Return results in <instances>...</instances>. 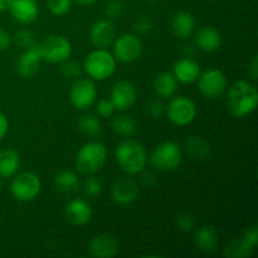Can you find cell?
<instances>
[{"instance_id": "13", "label": "cell", "mask_w": 258, "mask_h": 258, "mask_svg": "<svg viewBox=\"0 0 258 258\" xmlns=\"http://www.w3.org/2000/svg\"><path fill=\"white\" fill-rule=\"evenodd\" d=\"M88 252L96 258H112L118 253V242L111 234H97L88 243Z\"/></svg>"}, {"instance_id": "24", "label": "cell", "mask_w": 258, "mask_h": 258, "mask_svg": "<svg viewBox=\"0 0 258 258\" xmlns=\"http://www.w3.org/2000/svg\"><path fill=\"white\" fill-rule=\"evenodd\" d=\"M178 81L170 72H161L154 80V90L160 97L169 98L176 92Z\"/></svg>"}, {"instance_id": "10", "label": "cell", "mask_w": 258, "mask_h": 258, "mask_svg": "<svg viewBox=\"0 0 258 258\" xmlns=\"http://www.w3.org/2000/svg\"><path fill=\"white\" fill-rule=\"evenodd\" d=\"M198 85L202 95L208 98H217L226 90L227 77L222 71L209 68L199 75Z\"/></svg>"}, {"instance_id": "34", "label": "cell", "mask_w": 258, "mask_h": 258, "mask_svg": "<svg viewBox=\"0 0 258 258\" xmlns=\"http://www.w3.org/2000/svg\"><path fill=\"white\" fill-rule=\"evenodd\" d=\"M123 4L120 0H112L105 8V14L108 20H116L122 15Z\"/></svg>"}, {"instance_id": "23", "label": "cell", "mask_w": 258, "mask_h": 258, "mask_svg": "<svg viewBox=\"0 0 258 258\" xmlns=\"http://www.w3.org/2000/svg\"><path fill=\"white\" fill-rule=\"evenodd\" d=\"M20 166V155L13 149L0 150V176L10 178L17 174Z\"/></svg>"}, {"instance_id": "4", "label": "cell", "mask_w": 258, "mask_h": 258, "mask_svg": "<svg viewBox=\"0 0 258 258\" xmlns=\"http://www.w3.org/2000/svg\"><path fill=\"white\" fill-rule=\"evenodd\" d=\"M85 70L93 80L103 81L113 75L116 70V59L106 49L92 50L85 60Z\"/></svg>"}, {"instance_id": "16", "label": "cell", "mask_w": 258, "mask_h": 258, "mask_svg": "<svg viewBox=\"0 0 258 258\" xmlns=\"http://www.w3.org/2000/svg\"><path fill=\"white\" fill-rule=\"evenodd\" d=\"M64 217L72 226H85L92 218V209L87 202L75 199L64 207Z\"/></svg>"}, {"instance_id": "40", "label": "cell", "mask_w": 258, "mask_h": 258, "mask_svg": "<svg viewBox=\"0 0 258 258\" xmlns=\"http://www.w3.org/2000/svg\"><path fill=\"white\" fill-rule=\"evenodd\" d=\"M10 43H12V38L9 33L0 28V52L8 49L10 47Z\"/></svg>"}, {"instance_id": "18", "label": "cell", "mask_w": 258, "mask_h": 258, "mask_svg": "<svg viewBox=\"0 0 258 258\" xmlns=\"http://www.w3.org/2000/svg\"><path fill=\"white\" fill-rule=\"evenodd\" d=\"M9 12L17 22L29 24L37 19L39 8L35 0H12Z\"/></svg>"}, {"instance_id": "35", "label": "cell", "mask_w": 258, "mask_h": 258, "mask_svg": "<svg viewBox=\"0 0 258 258\" xmlns=\"http://www.w3.org/2000/svg\"><path fill=\"white\" fill-rule=\"evenodd\" d=\"M153 20L148 17H143V18H139L135 23H134V30H135L138 34L141 35H145L149 34V33L153 30Z\"/></svg>"}, {"instance_id": "9", "label": "cell", "mask_w": 258, "mask_h": 258, "mask_svg": "<svg viewBox=\"0 0 258 258\" xmlns=\"http://www.w3.org/2000/svg\"><path fill=\"white\" fill-rule=\"evenodd\" d=\"M113 57L122 63H133L143 52V43L135 34H122L113 40Z\"/></svg>"}, {"instance_id": "38", "label": "cell", "mask_w": 258, "mask_h": 258, "mask_svg": "<svg viewBox=\"0 0 258 258\" xmlns=\"http://www.w3.org/2000/svg\"><path fill=\"white\" fill-rule=\"evenodd\" d=\"M96 110H97V113L101 117L107 118L113 115V112H115V106L111 102V100H101L100 102L97 103Z\"/></svg>"}, {"instance_id": "44", "label": "cell", "mask_w": 258, "mask_h": 258, "mask_svg": "<svg viewBox=\"0 0 258 258\" xmlns=\"http://www.w3.org/2000/svg\"><path fill=\"white\" fill-rule=\"evenodd\" d=\"M10 3H12V0H0V12L9 10Z\"/></svg>"}, {"instance_id": "46", "label": "cell", "mask_w": 258, "mask_h": 258, "mask_svg": "<svg viewBox=\"0 0 258 258\" xmlns=\"http://www.w3.org/2000/svg\"><path fill=\"white\" fill-rule=\"evenodd\" d=\"M149 3H151V4H156V3H159L160 0H148Z\"/></svg>"}, {"instance_id": "27", "label": "cell", "mask_w": 258, "mask_h": 258, "mask_svg": "<svg viewBox=\"0 0 258 258\" xmlns=\"http://www.w3.org/2000/svg\"><path fill=\"white\" fill-rule=\"evenodd\" d=\"M253 249L254 247L249 244L243 237L242 238H234L226 244L224 256L229 258H246L251 256Z\"/></svg>"}, {"instance_id": "19", "label": "cell", "mask_w": 258, "mask_h": 258, "mask_svg": "<svg viewBox=\"0 0 258 258\" xmlns=\"http://www.w3.org/2000/svg\"><path fill=\"white\" fill-rule=\"evenodd\" d=\"M173 75L175 76L176 81L179 82L185 83V85L193 83L198 80L199 75H201V66L190 57L180 58L174 63Z\"/></svg>"}, {"instance_id": "22", "label": "cell", "mask_w": 258, "mask_h": 258, "mask_svg": "<svg viewBox=\"0 0 258 258\" xmlns=\"http://www.w3.org/2000/svg\"><path fill=\"white\" fill-rule=\"evenodd\" d=\"M196 244L201 251L207 252H214L219 244V236L216 228L212 226L202 227L196 236Z\"/></svg>"}, {"instance_id": "25", "label": "cell", "mask_w": 258, "mask_h": 258, "mask_svg": "<svg viewBox=\"0 0 258 258\" xmlns=\"http://www.w3.org/2000/svg\"><path fill=\"white\" fill-rule=\"evenodd\" d=\"M53 181L55 189L63 194H72L80 188V179L71 170H62L57 173Z\"/></svg>"}, {"instance_id": "41", "label": "cell", "mask_w": 258, "mask_h": 258, "mask_svg": "<svg viewBox=\"0 0 258 258\" xmlns=\"http://www.w3.org/2000/svg\"><path fill=\"white\" fill-rule=\"evenodd\" d=\"M8 128H9V122H8V118L5 117L4 113L0 112V140L7 135Z\"/></svg>"}, {"instance_id": "26", "label": "cell", "mask_w": 258, "mask_h": 258, "mask_svg": "<svg viewBox=\"0 0 258 258\" xmlns=\"http://www.w3.org/2000/svg\"><path fill=\"white\" fill-rule=\"evenodd\" d=\"M186 153L194 160H204L211 154V144L202 136H190L186 140Z\"/></svg>"}, {"instance_id": "30", "label": "cell", "mask_w": 258, "mask_h": 258, "mask_svg": "<svg viewBox=\"0 0 258 258\" xmlns=\"http://www.w3.org/2000/svg\"><path fill=\"white\" fill-rule=\"evenodd\" d=\"M83 191H85L86 197H88V198L97 199L102 193V183L97 178H93V176L87 178L85 184H83Z\"/></svg>"}, {"instance_id": "1", "label": "cell", "mask_w": 258, "mask_h": 258, "mask_svg": "<svg viewBox=\"0 0 258 258\" xmlns=\"http://www.w3.org/2000/svg\"><path fill=\"white\" fill-rule=\"evenodd\" d=\"M257 88L247 81H236L227 93V107L236 117H246L257 107Z\"/></svg>"}, {"instance_id": "7", "label": "cell", "mask_w": 258, "mask_h": 258, "mask_svg": "<svg viewBox=\"0 0 258 258\" xmlns=\"http://www.w3.org/2000/svg\"><path fill=\"white\" fill-rule=\"evenodd\" d=\"M42 59L49 63H60L68 59L72 47L67 38L62 35H50L39 44Z\"/></svg>"}, {"instance_id": "2", "label": "cell", "mask_w": 258, "mask_h": 258, "mask_svg": "<svg viewBox=\"0 0 258 258\" xmlns=\"http://www.w3.org/2000/svg\"><path fill=\"white\" fill-rule=\"evenodd\" d=\"M116 160L120 168L128 175L141 173L146 164L145 148L135 140L121 141L116 146Z\"/></svg>"}, {"instance_id": "6", "label": "cell", "mask_w": 258, "mask_h": 258, "mask_svg": "<svg viewBox=\"0 0 258 258\" xmlns=\"http://www.w3.org/2000/svg\"><path fill=\"white\" fill-rule=\"evenodd\" d=\"M40 188L42 183L37 174L32 171H23L13 179L10 191L17 201L30 202L37 198Z\"/></svg>"}, {"instance_id": "28", "label": "cell", "mask_w": 258, "mask_h": 258, "mask_svg": "<svg viewBox=\"0 0 258 258\" xmlns=\"http://www.w3.org/2000/svg\"><path fill=\"white\" fill-rule=\"evenodd\" d=\"M78 128L87 138H97L102 131V125L96 116L85 113L78 118Z\"/></svg>"}, {"instance_id": "5", "label": "cell", "mask_w": 258, "mask_h": 258, "mask_svg": "<svg viewBox=\"0 0 258 258\" xmlns=\"http://www.w3.org/2000/svg\"><path fill=\"white\" fill-rule=\"evenodd\" d=\"M183 160V153L178 144L165 141L156 146L150 155L151 165L158 171H171Z\"/></svg>"}, {"instance_id": "20", "label": "cell", "mask_w": 258, "mask_h": 258, "mask_svg": "<svg viewBox=\"0 0 258 258\" xmlns=\"http://www.w3.org/2000/svg\"><path fill=\"white\" fill-rule=\"evenodd\" d=\"M196 45L204 52H214L222 45V34L213 27H203L197 32Z\"/></svg>"}, {"instance_id": "36", "label": "cell", "mask_w": 258, "mask_h": 258, "mask_svg": "<svg viewBox=\"0 0 258 258\" xmlns=\"http://www.w3.org/2000/svg\"><path fill=\"white\" fill-rule=\"evenodd\" d=\"M176 223H178V227L180 231L190 232L193 231V228L196 227V218H194L190 213L184 212V213H181L180 216L178 217V222H176Z\"/></svg>"}, {"instance_id": "47", "label": "cell", "mask_w": 258, "mask_h": 258, "mask_svg": "<svg viewBox=\"0 0 258 258\" xmlns=\"http://www.w3.org/2000/svg\"><path fill=\"white\" fill-rule=\"evenodd\" d=\"M0 190H2V180H0Z\"/></svg>"}, {"instance_id": "33", "label": "cell", "mask_w": 258, "mask_h": 258, "mask_svg": "<svg viewBox=\"0 0 258 258\" xmlns=\"http://www.w3.org/2000/svg\"><path fill=\"white\" fill-rule=\"evenodd\" d=\"M47 7L53 15L62 17L71 9V0H48Z\"/></svg>"}, {"instance_id": "31", "label": "cell", "mask_w": 258, "mask_h": 258, "mask_svg": "<svg viewBox=\"0 0 258 258\" xmlns=\"http://www.w3.org/2000/svg\"><path fill=\"white\" fill-rule=\"evenodd\" d=\"M81 71H82V66L77 60H63L62 66H60V73L63 75V77L68 78H76L81 75Z\"/></svg>"}, {"instance_id": "45", "label": "cell", "mask_w": 258, "mask_h": 258, "mask_svg": "<svg viewBox=\"0 0 258 258\" xmlns=\"http://www.w3.org/2000/svg\"><path fill=\"white\" fill-rule=\"evenodd\" d=\"M75 2L80 5H91L97 2V0H75Z\"/></svg>"}, {"instance_id": "29", "label": "cell", "mask_w": 258, "mask_h": 258, "mask_svg": "<svg viewBox=\"0 0 258 258\" xmlns=\"http://www.w3.org/2000/svg\"><path fill=\"white\" fill-rule=\"evenodd\" d=\"M112 128L121 136H131L136 133V122L130 115L121 113L112 120Z\"/></svg>"}, {"instance_id": "39", "label": "cell", "mask_w": 258, "mask_h": 258, "mask_svg": "<svg viewBox=\"0 0 258 258\" xmlns=\"http://www.w3.org/2000/svg\"><path fill=\"white\" fill-rule=\"evenodd\" d=\"M243 238L248 242L249 244H252L253 247H256L257 242H258V231H257V227H249L244 231L243 233Z\"/></svg>"}, {"instance_id": "21", "label": "cell", "mask_w": 258, "mask_h": 258, "mask_svg": "<svg viewBox=\"0 0 258 258\" xmlns=\"http://www.w3.org/2000/svg\"><path fill=\"white\" fill-rule=\"evenodd\" d=\"M194 27H196V20H194L193 15L189 12H184V10L176 13L173 17V20H171L173 33L178 38H181V39L190 37Z\"/></svg>"}, {"instance_id": "12", "label": "cell", "mask_w": 258, "mask_h": 258, "mask_svg": "<svg viewBox=\"0 0 258 258\" xmlns=\"http://www.w3.org/2000/svg\"><path fill=\"white\" fill-rule=\"evenodd\" d=\"M136 88L130 81H118L111 90V102L115 106V110H128L136 102Z\"/></svg>"}, {"instance_id": "11", "label": "cell", "mask_w": 258, "mask_h": 258, "mask_svg": "<svg viewBox=\"0 0 258 258\" xmlns=\"http://www.w3.org/2000/svg\"><path fill=\"white\" fill-rule=\"evenodd\" d=\"M71 102L77 110H87L96 102L97 90L92 81L80 78L75 81L70 92Z\"/></svg>"}, {"instance_id": "43", "label": "cell", "mask_w": 258, "mask_h": 258, "mask_svg": "<svg viewBox=\"0 0 258 258\" xmlns=\"http://www.w3.org/2000/svg\"><path fill=\"white\" fill-rule=\"evenodd\" d=\"M249 75H251V77L253 78L254 81L257 80V77H258V57L257 55H254L253 59H252V62H251V67H249Z\"/></svg>"}, {"instance_id": "8", "label": "cell", "mask_w": 258, "mask_h": 258, "mask_svg": "<svg viewBox=\"0 0 258 258\" xmlns=\"http://www.w3.org/2000/svg\"><path fill=\"white\" fill-rule=\"evenodd\" d=\"M166 113H168L169 120L174 125L186 126L193 122V120L196 118V103L185 96H178L170 101V103L166 107Z\"/></svg>"}, {"instance_id": "37", "label": "cell", "mask_w": 258, "mask_h": 258, "mask_svg": "<svg viewBox=\"0 0 258 258\" xmlns=\"http://www.w3.org/2000/svg\"><path fill=\"white\" fill-rule=\"evenodd\" d=\"M146 112H148L153 118H160L163 117L164 113L166 112V106L164 105L161 101H151V102L146 106Z\"/></svg>"}, {"instance_id": "15", "label": "cell", "mask_w": 258, "mask_h": 258, "mask_svg": "<svg viewBox=\"0 0 258 258\" xmlns=\"http://www.w3.org/2000/svg\"><path fill=\"white\" fill-rule=\"evenodd\" d=\"M42 54H40L39 44H34L27 48L20 54L17 62V71L22 77L30 78L38 72L40 62H42Z\"/></svg>"}, {"instance_id": "32", "label": "cell", "mask_w": 258, "mask_h": 258, "mask_svg": "<svg viewBox=\"0 0 258 258\" xmlns=\"http://www.w3.org/2000/svg\"><path fill=\"white\" fill-rule=\"evenodd\" d=\"M14 42L17 43V45H19L23 49H27V48L32 47L35 44L34 35L32 32L27 29H20L18 32L14 33Z\"/></svg>"}, {"instance_id": "17", "label": "cell", "mask_w": 258, "mask_h": 258, "mask_svg": "<svg viewBox=\"0 0 258 258\" xmlns=\"http://www.w3.org/2000/svg\"><path fill=\"white\" fill-rule=\"evenodd\" d=\"M138 183L133 178H121L112 188V199L120 206H127L138 198Z\"/></svg>"}, {"instance_id": "3", "label": "cell", "mask_w": 258, "mask_h": 258, "mask_svg": "<svg viewBox=\"0 0 258 258\" xmlns=\"http://www.w3.org/2000/svg\"><path fill=\"white\" fill-rule=\"evenodd\" d=\"M107 149L100 141L85 144L76 156V168L85 175H92L101 170L106 163Z\"/></svg>"}, {"instance_id": "14", "label": "cell", "mask_w": 258, "mask_h": 258, "mask_svg": "<svg viewBox=\"0 0 258 258\" xmlns=\"http://www.w3.org/2000/svg\"><path fill=\"white\" fill-rule=\"evenodd\" d=\"M90 38L96 48L106 49L116 39V28L108 19L98 20L91 27Z\"/></svg>"}, {"instance_id": "42", "label": "cell", "mask_w": 258, "mask_h": 258, "mask_svg": "<svg viewBox=\"0 0 258 258\" xmlns=\"http://www.w3.org/2000/svg\"><path fill=\"white\" fill-rule=\"evenodd\" d=\"M141 181H143L144 185H148V186L154 185L156 181L155 175H154L153 173H150V171H148V173H144L143 176H141Z\"/></svg>"}]
</instances>
